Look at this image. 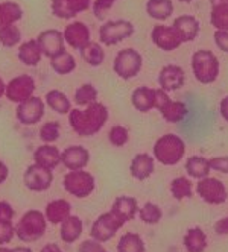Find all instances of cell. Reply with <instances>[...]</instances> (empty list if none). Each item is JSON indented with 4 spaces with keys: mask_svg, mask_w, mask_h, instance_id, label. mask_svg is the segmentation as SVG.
Here are the masks:
<instances>
[{
    "mask_svg": "<svg viewBox=\"0 0 228 252\" xmlns=\"http://www.w3.org/2000/svg\"><path fill=\"white\" fill-rule=\"evenodd\" d=\"M103 252H108V251H103Z\"/></svg>",
    "mask_w": 228,
    "mask_h": 252,
    "instance_id": "91938a15",
    "label": "cell"
},
{
    "mask_svg": "<svg viewBox=\"0 0 228 252\" xmlns=\"http://www.w3.org/2000/svg\"><path fill=\"white\" fill-rule=\"evenodd\" d=\"M111 211L116 213L122 220L128 222V220L135 218V213L138 211V205H137V201L134 199V197L120 196L116 199Z\"/></svg>",
    "mask_w": 228,
    "mask_h": 252,
    "instance_id": "7402d4cb",
    "label": "cell"
},
{
    "mask_svg": "<svg viewBox=\"0 0 228 252\" xmlns=\"http://www.w3.org/2000/svg\"><path fill=\"white\" fill-rule=\"evenodd\" d=\"M108 137L114 146H124L128 141V131L124 128V126H113Z\"/></svg>",
    "mask_w": 228,
    "mask_h": 252,
    "instance_id": "b9f144b4",
    "label": "cell"
},
{
    "mask_svg": "<svg viewBox=\"0 0 228 252\" xmlns=\"http://www.w3.org/2000/svg\"><path fill=\"white\" fill-rule=\"evenodd\" d=\"M210 169H213L221 173H228V155L227 157H215L208 159Z\"/></svg>",
    "mask_w": 228,
    "mask_h": 252,
    "instance_id": "ee69618b",
    "label": "cell"
},
{
    "mask_svg": "<svg viewBox=\"0 0 228 252\" xmlns=\"http://www.w3.org/2000/svg\"><path fill=\"white\" fill-rule=\"evenodd\" d=\"M64 187L65 190L76 197L89 196L95 189V179L90 173L82 170H72L64 178Z\"/></svg>",
    "mask_w": 228,
    "mask_h": 252,
    "instance_id": "9c48e42d",
    "label": "cell"
},
{
    "mask_svg": "<svg viewBox=\"0 0 228 252\" xmlns=\"http://www.w3.org/2000/svg\"><path fill=\"white\" fill-rule=\"evenodd\" d=\"M178 2H181V3H190L192 0H178Z\"/></svg>",
    "mask_w": 228,
    "mask_h": 252,
    "instance_id": "680465c9",
    "label": "cell"
},
{
    "mask_svg": "<svg viewBox=\"0 0 228 252\" xmlns=\"http://www.w3.org/2000/svg\"><path fill=\"white\" fill-rule=\"evenodd\" d=\"M52 172L43 166H38V164H33L31 167H28L26 173H25V186L32 190V191H44L50 187L52 184Z\"/></svg>",
    "mask_w": 228,
    "mask_h": 252,
    "instance_id": "8fae6325",
    "label": "cell"
},
{
    "mask_svg": "<svg viewBox=\"0 0 228 252\" xmlns=\"http://www.w3.org/2000/svg\"><path fill=\"white\" fill-rule=\"evenodd\" d=\"M81 53H82V58L85 60V63H89V64L93 65V67L100 65V64L103 63V58H105V55H103V49H102L98 43H93V41H90L89 44H87V46L81 50Z\"/></svg>",
    "mask_w": 228,
    "mask_h": 252,
    "instance_id": "8d00e7d4",
    "label": "cell"
},
{
    "mask_svg": "<svg viewBox=\"0 0 228 252\" xmlns=\"http://www.w3.org/2000/svg\"><path fill=\"white\" fill-rule=\"evenodd\" d=\"M170 100V97L167 96V93L164 90H155V108L157 110H162V108L166 106V103Z\"/></svg>",
    "mask_w": 228,
    "mask_h": 252,
    "instance_id": "c3c4849f",
    "label": "cell"
},
{
    "mask_svg": "<svg viewBox=\"0 0 228 252\" xmlns=\"http://www.w3.org/2000/svg\"><path fill=\"white\" fill-rule=\"evenodd\" d=\"M132 33H134L132 23L127 20H117V22L105 23L99 31V38L103 44L114 46L122 40L130 38Z\"/></svg>",
    "mask_w": 228,
    "mask_h": 252,
    "instance_id": "ba28073f",
    "label": "cell"
},
{
    "mask_svg": "<svg viewBox=\"0 0 228 252\" xmlns=\"http://www.w3.org/2000/svg\"><path fill=\"white\" fill-rule=\"evenodd\" d=\"M41 252H63V251L58 248V245L50 243V245H46V246L43 248V251H41Z\"/></svg>",
    "mask_w": 228,
    "mask_h": 252,
    "instance_id": "db71d44e",
    "label": "cell"
},
{
    "mask_svg": "<svg viewBox=\"0 0 228 252\" xmlns=\"http://www.w3.org/2000/svg\"><path fill=\"white\" fill-rule=\"evenodd\" d=\"M140 218L148 225H154L162 219V210L152 202H148L142 210H140Z\"/></svg>",
    "mask_w": 228,
    "mask_h": 252,
    "instance_id": "ab89813d",
    "label": "cell"
},
{
    "mask_svg": "<svg viewBox=\"0 0 228 252\" xmlns=\"http://www.w3.org/2000/svg\"><path fill=\"white\" fill-rule=\"evenodd\" d=\"M46 231V219L44 216L35 210L28 211L23 218L20 219L19 225L15 228V234L19 236L20 240L23 242H35Z\"/></svg>",
    "mask_w": 228,
    "mask_h": 252,
    "instance_id": "277c9868",
    "label": "cell"
},
{
    "mask_svg": "<svg viewBox=\"0 0 228 252\" xmlns=\"http://www.w3.org/2000/svg\"><path fill=\"white\" fill-rule=\"evenodd\" d=\"M192 71L201 84H213L219 76V61L210 50H196L192 57Z\"/></svg>",
    "mask_w": 228,
    "mask_h": 252,
    "instance_id": "3957f363",
    "label": "cell"
},
{
    "mask_svg": "<svg viewBox=\"0 0 228 252\" xmlns=\"http://www.w3.org/2000/svg\"><path fill=\"white\" fill-rule=\"evenodd\" d=\"M186 82V75L184 70L178 65H166L160 70L159 75V84L162 90L164 92H175V90H180Z\"/></svg>",
    "mask_w": 228,
    "mask_h": 252,
    "instance_id": "9a60e30c",
    "label": "cell"
},
{
    "mask_svg": "<svg viewBox=\"0 0 228 252\" xmlns=\"http://www.w3.org/2000/svg\"><path fill=\"white\" fill-rule=\"evenodd\" d=\"M82 232V222L78 216H68L61 225V239L65 243H73Z\"/></svg>",
    "mask_w": 228,
    "mask_h": 252,
    "instance_id": "4316f807",
    "label": "cell"
},
{
    "mask_svg": "<svg viewBox=\"0 0 228 252\" xmlns=\"http://www.w3.org/2000/svg\"><path fill=\"white\" fill-rule=\"evenodd\" d=\"M20 38H22V33L14 25H9V26H5L0 29V43H2L5 47L15 46L20 41Z\"/></svg>",
    "mask_w": 228,
    "mask_h": 252,
    "instance_id": "f35d334b",
    "label": "cell"
},
{
    "mask_svg": "<svg viewBox=\"0 0 228 252\" xmlns=\"http://www.w3.org/2000/svg\"><path fill=\"white\" fill-rule=\"evenodd\" d=\"M96 97H98V90L92 85V84H84L81 85L76 93H75V102L78 105H92L96 102Z\"/></svg>",
    "mask_w": 228,
    "mask_h": 252,
    "instance_id": "74e56055",
    "label": "cell"
},
{
    "mask_svg": "<svg viewBox=\"0 0 228 252\" xmlns=\"http://www.w3.org/2000/svg\"><path fill=\"white\" fill-rule=\"evenodd\" d=\"M196 191L202 201L210 205H221L227 201V189L222 181L216 178H202L196 184Z\"/></svg>",
    "mask_w": 228,
    "mask_h": 252,
    "instance_id": "52a82bcc",
    "label": "cell"
},
{
    "mask_svg": "<svg viewBox=\"0 0 228 252\" xmlns=\"http://www.w3.org/2000/svg\"><path fill=\"white\" fill-rule=\"evenodd\" d=\"M117 252H145V243L138 234H125L117 245Z\"/></svg>",
    "mask_w": 228,
    "mask_h": 252,
    "instance_id": "836d02e7",
    "label": "cell"
},
{
    "mask_svg": "<svg viewBox=\"0 0 228 252\" xmlns=\"http://www.w3.org/2000/svg\"><path fill=\"white\" fill-rule=\"evenodd\" d=\"M213 38H215V44L218 46V49L222 50L224 53H228V32L216 31L213 33Z\"/></svg>",
    "mask_w": 228,
    "mask_h": 252,
    "instance_id": "bcb514c9",
    "label": "cell"
},
{
    "mask_svg": "<svg viewBox=\"0 0 228 252\" xmlns=\"http://www.w3.org/2000/svg\"><path fill=\"white\" fill-rule=\"evenodd\" d=\"M5 90H6V87H5L3 81H2V79H0V97H2V96L5 94Z\"/></svg>",
    "mask_w": 228,
    "mask_h": 252,
    "instance_id": "6f0895ef",
    "label": "cell"
},
{
    "mask_svg": "<svg viewBox=\"0 0 228 252\" xmlns=\"http://www.w3.org/2000/svg\"><path fill=\"white\" fill-rule=\"evenodd\" d=\"M151 37H152V41L157 47L162 49V50H167V52L178 49L183 44L180 33L177 32V29H175L173 26L172 28L164 26V25L155 26L152 29Z\"/></svg>",
    "mask_w": 228,
    "mask_h": 252,
    "instance_id": "30bf717a",
    "label": "cell"
},
{
    "mask_svg": "<svg viewBox=\"0 0 228 252\" xmlns=\"http://www.w3.org/2000/svg\"><path fill=\"white\" fill-rule=\"evenodd\" d=\"M170 191L175 199L183 201L186 197H192V194H194V184L190 183V179L184 176L175 178L170 184Z\"/></svg>",
    "mask_w": 228,
    "mask_h": 252,
    "instance_id": "d6a6232c",
    "label": "cell"
},
{
    "mask_svg": "<svg viewBox=\"0 0 228 252\" xmlns=\"http://www.w3.org/2000/svg\"><path fill=\"white\" fill-rule=\"evenodd\" d=\"M154 172V159L148 154H138L134 157L131 164V173L138 181H143Z\"/></svg>",
    "mask_w": 228,
    "mask_h": 252,
    "instance_id": "603a6c76",
    "label": "cell"
},
{
    "mask_svg": "<svg viewBox=\"0 0 228 252\" xmlns=\"http://www.w3.org/2000/svg\"><path fill=\"white\" fill-rule=\"evenodd\" d=\"M6 178H8V167L3 163H0V184H2Z\"/></svg>",
    "mask_w": 228,
    "mask_h": 252,
    "instance_id": "f5cc1de1",
    "label": "cell"
},
{
    "mask_svg": "<svg viewBox=\"0 0 228 252\" xmlns=\"http://www.w3.org/2000/svg\"><path fill=\"white\" fill-rule=\"evenodd\" d=\"M105 249L100 246L98 240H87L79 246V252H103Z\"/></svg>",
    "mask_w": 228,
    "mask_h": 252,
    "instance_id": "7dc6e473",
    "label": "cell"
},
{
    "mask_svg": "<svg viewBox=\"0 0 228 252\" xmlns=\"http://www.w3.org/2000/svg\"><path fill=\"white\" fill-rule=\"evenodd\" d=\"M20 19H22V8L17 3L6 2L0 5V29L9 25H14Z\"/></svg>",
    "mask_w": 228,
    "mask_h": 252,
    "instance_id": "4dcf8cb0",
    "label": "cell"
},
{
    "mask_svg": "<svg viewBox=\"0 0 228 252\" xmlns=\"http://www.w3.org/2000/svg\"><path fill=\"white\" fill-rule=\"evenodd\" d=\"M50 65L57 73L60 75H68L70 71H73L76 68V61L75 58L70 55L68 52H61L60 55L50 58Z\"/></svg>",
    "mask_w": 228,
    "mask_h": 252,
    "instance_id": "1f68e13d",
    "label": "cell"
},
{
    "mask_svg": "<svg viewBox=\"0 0 228 252\" xmlns=\"http://www.w3.org/2000/svg\"><path fill=\"white\" fill-rule=\"evenodd\" d=\"M210 164H208V159L204 157H190L186 163V172L187 175H190L192 178H196V179H202L207 178L210 175Z\"/></svg>",
    "mask_w": 228,
    "mask_h": 252,
    "instance_id": "f1b7e54d",
    "label": "cell"
},
{
    "mask_svg": "<svg viewBox=\"0 0 228 252\" xmlns=\"http://www.w3.org/2000/svg\"><path fill=\"white\" fill-rule=\"evenodd\" d=\"M14 218V211L6 202H0V222H11Z\"/></svg>",
    "mask_w": 228,
    "mask_h": 252,
    "instance_id": "681fc988",
    "label": "cell"
},
{
    "mask_svg": "<svg viewBox=\"0 0 228 252\" xmlns=\"http://www.w3.org/2000/svg\"><path fill=\"white\" fill-rule=\"evenodd\" d=\"M60 135V125L57 122H47L41 131H40V137L41 140L50 143V141H55Z\"/></svg>",
    "mask_w": 228,
    "mask_h": 252,
    "instance_id": "60d3db41",
    "label": "cell"
},
{
    "mask_svg": "<svg viewBox=\"0 0 228 252\" xmlns=\"http://www.w3.org/2000/svg\"><path fill=\"white\" fill-rule=\"evenodd\" d=\"M215 232L219 234V236H227L228 234V218H224V219H219L215 226H213Z\"/></svg>",
    "mask_w": 228,
    "mask_h": 252,
    "instance_id": "f907efd6",
    "label": "cell"
},
{
    "mask_svg": "<svg viewBox=\"0 0 228 252\" xmlns=\"http://www.w3.org/2000/svg\"><path fill=\"white\" fill-rule=\"evenodd\" d=\"M186 154V143L175 134H166L154 145V155L159 163L164 166H175L183 159Z\"/></svg>",
    "mask_w": 228,
    "mask_h": 252,
    "instance_id": "7a4b0ae2",
    "label": "cell"
},
{
    "mask_svg": "<svg viewBox=\"0 0 228 252\" xmlns=\"http://www.w3.org/2000/svg\"><path fill=\"white\" fill-rule=\"evenodd\" d=\"M183 243L189 252H204L207 248V236L201 228H190L183 239Z\"/></svg>",
    "mask_w": 228,
    "mask_h": 252,
    "instance_id": "cb8c5ba5",
    "label": "cell"
},
{
    "mask_svg": "<svg viewBox=\"0 0 228 252\" xmlns=\"http://www.w3.org/2000/svg\"><path fill=\"white\" fill-rule=\"evenodd\" d=\"M125 225L119 216L113 211L102 214L92 226V237L98 242H108L114 237V234Z\"/></svg>",
    "mask_w": 228,
    "mask_h": 252,
    "instance_id": "8992f818",
    "label": "cell"
},
{
    "mask_svg": "<svg viewBox=\"0 0 228 252\" xmlns=\"http://www.w3.org/2000/svg\"><path fill=\"white\" fill-rule=\"evenodd\" d=\"M46 100L52 110L60 114H65L70 111V102H68L67 96L61 92H58V90H52V92H49L46 94Z\"/></svg>",
    "mask_w": 228,
    "mask_h": 252,
    "instance_id": "e575fe53",
    "label": "cell"
},
{
    "mask_svg": "<svg viewBox=\"0 0 228 252\" xmlns=\"http://www.w3.org/2000/svg\"><path fill=\"white\" fill-rule=\"evenodd\" d=\"M142 55L134 49H124L114 58V71L122 79H131L142 68Z\"/></svg>",
    "mask_w": 228,
    "mask_h": 252,
    "instance_id": "5b68a950",
    "label": "cell"
},
{
    "mask_svg": "<svg viewBox=\"0 0 228 252\" xmlns=\"http://www.w3.org/2000/svg\"><path fill=\"white\" fill-rule=\"evenodd\" d=\"M44 114V103L40 97H29L17 108V119L23 125H35Z\"/></svg>",
    "mask_w": 228,
    "mask_h": 252,
    "instance_id": "7c38bea8",
    "label": "cell"
},
{
    "mask_svg": "<svg viewBox=\"0 0 228 252\" xmlns=\"http://www.w3.org/2000/svg\"><path fill=\"white\" fill-rule=\"evenodd\" d=\"M116 0H96L93 3V12L96 15V19L103 20L107 17V12L113 8Z\"/></svg>",
    "mask_w": 228,
    "mask_h": 252,
    "instance_id": "7bdbcfd3",
    "label": "cell"
},
{
    "mask_svg": "<svg viewBox=\"0 0 228 252\" xmlns=\"http://www.w3.org/2000/svg\"><path fill=\"white\" fill-rule=\"evenodd\" d=\"M210 3H212V6H216V5H225V3H228V0H210Z\"/></svg>",
    "mask_w": 228,
    "mask_h": 252,
    "instance_id": "9f6ffc18",
    "label": "cell"
},
{
    "mask_svg": "<svg viewBox=\"0 0 228 252\" xmlns=\"http://www.w3.org/2000/svg\"><path fill=\"white\" fill-rule=\"evenodd\" d=\"M90 159L89 151L82 146H70L61 154V163L70 170H81Z\"/></svg>",
    "mask_w": 228,
    "mask_h": 252,
    "instance_id": "ac0fdd59",
    "label": "cell"
},
{
    "mask_svg": "<svg viewBox=\"0 0 228 252\" xmlns=\"http://www.w3.org/2000/svg\"><path fill=\"white\" fill-rule=\"evenodd\" d=\"M146 12L151 19L166 20L173 14L172 0H149L146 3Z\"/></svg>",
    "mask_w": 228,
    "mask_h": 252,
    "instance_id": "d4e9b609",
    "label": "cell"
},
{
    "mask_svg": "<svg viewBox=\"0 0 228 252\" xmlns=\"http://www.w3.org/2000/svg\"><path fill=\"white\" fill-rule=\"evenodd\" d=\"M219 114L222 116V119L228 122V96L224 97L219 103Z\"/></svg>",
    "mask_w": 228,
    "mask_h": 252,
    "instance_id": "816d5d0a",
    "label": "cell"
},
{
    "mask_svg": "<svg viewBox=\"0 0 228 252\" xmlns=\"http://www.w3.org/2000/svg\"><path fill=\"white\" fill-rule=\"evenodd\" d=\"M33 88H35L33 79L28 75H23V76H19L9 82V85L5 90V93L9 100L22 103L31 97Z\"/></svg>",
    "mask_w": 228,
    "mask_h": 252,
    "instance_id": "4fadbf2b",
    "label": "cell"
},
{
    "mask_svg": "<svg viewBox=\"0 0 228 252\" xmlns=\"http://www.w3.org/2000/svg\"><path fill=\"white\" fill-rule=\"evenodd\" d=\"M0 252H31V249L29 248H14V249L0 248Z\"/></svg>",
    "mask_w": 228,
    "mask_h": 252,
    "instance_id": "11a10c76",
    "label": "cell"
},
{
    "mask_svg": "<svg viewBox=\"0 0 228 252\" xmlns=\"http://www.w3.org/2000/svg\"><path fill=\"white\" fill-rule=\"evenodd\" d=\"M33 157H35V161H37L35 164L43 166L49 170L55 169L61 163V152L57 148L49 146V145L38 148V151L35 152Z\"/></svg>",
    "mask_w": 228,
    "mask_h": 252,
    "instance_id": "ffe728a7",
    "label": "cell"
},
{
    "mask_svg": "<svg viewBox=\"0 0 228 252\" xmlns=\"http://www.w3.org/2000/svg\"><path fill=\"white\" fill-rule=\"evenodd\" d=\"M90 8V0H52V12L58 19H73Z\"/></svg>",
    "mask_w": 228,
    "mask_h": 252,
    "instance_id": "5bb4252c",
    "label": "cell"
},
{
    "mask_svg": "<svg viewBox=\"0 0 228 252\" xmlns=\"http://www.w3.org/2000/svg\"><path fill=\"white\" fill-rule=\"evenodd\" d=\"M43 52L37 40H31L20 46L19 50V60L26 65H37L41 60Z\"/></svg>",
    "mask_w": 228,
    "mask_h": 252,
    "instance_id": "484cf974",
    "label": "cell"
},
{
    "mask_svg": "<svg viewBox=\"0 0 228 252\" xmlns=\"http://www.w3.org/2000/svg\"><path fill=\"white\" fill-rule=\"evenodd\" d=\"M162 116L164 120L170 122V123H178L181 122L186 114H187V106L183 102H175V100H169L166 103L164 108L160 110Z\"/></svg>",
    "mask_w": 228,
    "mask_h": 252,
    "instance_id": "f546056e",
    "label": "cell"
},
{
    "mask_svg": "<svg viewBox=\"0 0 228 252\" xmlns=\"http://www.w3.org/2000/svg\"><path fill=\"white\" fill-rule=\"evenodd\" d=\"M68 216H70V204L65 201H55L46 207V218L54 225L60 222L63 223Z\"/></svg>",
    "mask_w": 228,
    "mask_h": 252,
    "instance_id": "83f0119b",
    "label": "cell"
},
{
    "mask_svg": "<svg viewBox=\"0 0 228 252\" xmlns=\"http://www.w3.org/2000/svg\"><path fill=\"white\" fill-rule=\"evenodd\" d=\"M63 37L73 49L82 50L87 44L90 43V31L84 23L75 22V23L68 25L65 28Z\"/></svg>",
    "mask_w": 228,
    "mask_h": 252,
    "instance_id": "e0dca14e",
    "label": "cell"
},
{
    "mask_svg": "<svg viewBox=\"0 0 228 252\" xmlns=\"http://www.w3.org/2000/svg\"><path fill=\"white\" fill-rule=\"evenodd\" d=\"M14 234H15V229L12 228L11 222H0V245L11 242Z\"/></svg>",
    "mask_w": 228,
    "mask_h": 252,
    "instance_id": "f6af8a7d",
    "label": "cell"
},
{
    "mask_svg": "<svg viewBox=\"0 0 228 252\" xmlns=\"http://www.w3.org/2000/svg\"><path fill=\"white\" fill-rule=\"evenodd\" d=\"M132 105L138 111L148 113L155 108V90L148 87H138L132 93Z\"/></svg>",
    "mask_w": 228,
    "mask_h": 252,
    "instance_id": "44dd1931",
    "label": "cell"
},
{
    "mask_svg": "<svg viewBox=\"0 0 228 252\" xmlns=\"http://www.w3.org/2000/svg\"><path fill=\"white\" fill-rule=\"evenodd\" d=\"M210 22H212V25L216 28V31L228 32V3L212 6Z\"/></svg>",
    "mask_w": 228,
    "mask_h": 252,
    "instance_id": "d590c367",
    "label": "cell"
},
{
    "mask_svg": "<svg viewBox=\"0 0 228 252\" xmlns=\"http://www.w3.org/2000/svg\"><path fill=\"white\" fill-rule=\"evenodd\" d=\"M172 26L177 29V32L180 33L183 43L194 41L199 35V29H201L199 22L195 19V17H192V15H181V17H178V19H175Z\"/></svg>",
    "mask_w": 228,
    "mask_h": 252,
    "instance_id": "d6986e66",
    "label": "cell"
},
{
    "mask_svg": "<svg viewBox=\"0 0 228 252\" xmlns=\"http://www.w3.org/2000/svg\"><path fill=\"white\" fill-rule=\"evenodd\" d=\"M108 119L107 108L100 103H92L87 106L85 111L73 110L70 113V125L79 135H93L102 129Z\"/></svg>",
    "mask_w": 228,
    "mask_h": 252,
    "instance_id": "6da1fadb",
    "label": "cell"
},
{
    "mask_svg": "<svg viewBox=\"0 0 228 252\" xmlns=\"http://www.w3.org/2000/svg\"><path fill=\"white\" fill-rule=\"evenodd\" d=\"M37 41L40 44L41 52L49 58H54V57L60 55L61 52H64V37L61 32H58L55 29L44 31Z\"/></svg>",
    "mask_w": 228,
    "mask_h": 252,
    "instance_id": "2e32d148",
    "label": "cell"
}]
</instances>
